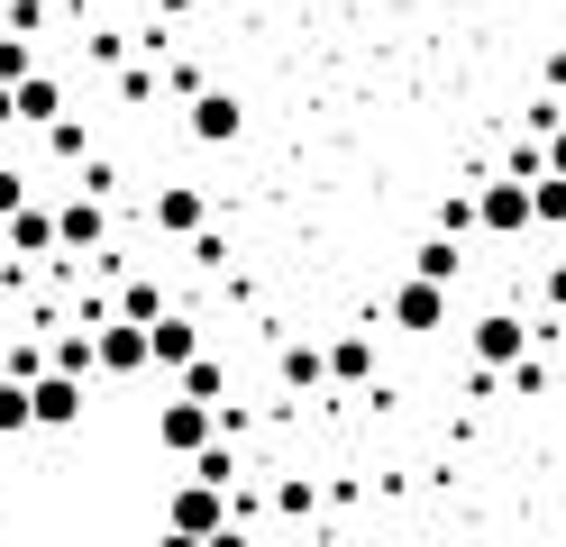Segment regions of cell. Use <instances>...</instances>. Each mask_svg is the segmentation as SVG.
Wrapping results in <instances>:
<instances>
[{
    "label": "cell",
    "instance_id": "obj_1",
    "mask_svg": "<svg viewBox=\"0 0 566 547\" xmlns=\"http://www.w3.org/2000/svg\"><path fill=\"white\" fill-rule=\"evenodd\" d=\"M210 438H220V411H210V401H184V392H174L165 411H156V448H165V456H192V448H210Z\"/></svg>",
    "mask_w": 566,
    "mask_h": 547
},
{
    "label": "cell",
    "instance_id": "obj_2",
    "mask_svg": "<svg viewBox=\"0 0 566 547\" xmlns=\"http://www.w3.org/2000/svg\"><path fill=\"white\" fill-rule=\"evenodd\" d=\"M92 375H147V319H101L92 328Z\"/></svg>",
    "mask_w": 566,
    "mask_h": 547
},
{
    "label": "cell",
    "instance_id": "obj_3",
    "mask_svg": "<svg viewBox=\"0 0 566 547\" xmlns=\"http://www.w3.org/2000/svg\"><path fill=\"white\" fill-rule=\"evenodd\" d=\"M28 420H38V429H74L83 420V375H55V365L28 375Z\"/></svg>",
    "mask_w": 566,
    "mask_h": 547
},
{
    "label": "cell",
    "instance_id": "obj_4",
    "mask_svg": "<svg viewBox=\"0 0 566 547\" xmlns=\"http://www.w3.org/2000/svg\"><path fill=\"white\" fill-rule=\"evenodd\" d=\"M220 520H229V493H220V484H192V474H184V484H174V502H165V529L210 538Z\"/></svg>",
    "mask_w": 566,
    "mask_h": 547
},
{
    "label": "cell",
    "instance_id": "obj_5",
    "mask_svg": "<svg viewBox=\"0 0 566 547\" xmlns=\"http://www.w3.org/2000/svg\"><path fill=\"white\" fill-rule=\"evenodd\" d=\"M475 229H493V238H521V229H530V182L493 173L484 192H475Z\"/></svg>",
    "mask_w": 566,
    "mask_h": 547
},
{
    "label": "cell",
    "instance_id": "obj_6",
    "mask_svg": "<svg viewBox=\"0 0 566 547\" xmlns=\"http://www.w3.org/2000/svg\"><path fill=\"white\" fill-rule=\"evenodd\" d=\"M512 356H530V328H521L512 311H484V319H475V365H484V375H503Z\"/></svg>",
    "mask_w": 566,
    "mask_h": 547
},
{
    "label": "cell",
    "instance_id": "obj_7",
    "mask_svg": "<svg viewBox=\"0 0 566 547\" xmlns=\"http://www.w3.org/2000/svg\"><path fill=\"white\" fill-rule=\"evenodd\" d=\"M394 328H411V338H430V328H448V283H402L394 292Z\"/></svg>",
    "mask_w": 566,
    "mask_h": 547
},
{
    "label": "cell",
    "instance_id": "obj_8",
    "mask_svg": "<svg viewBox=\"0 0 566 547\" xmlns=\"http://www.w3.org/2000/svg\"><path fill=\"white\" fill-rule=\"evenodd\" d=\"M46 119H64V83H55V73L10 83V128H46Z\"/></svg>",
    "mask_w": 566,
    "mask_h": 547
},
{
    "label": "cell",
    "instance_id": "obj_9",
    "mask_svg": "<svg viewBox=\"0 0 566 547\" xmlns=\"http://www.w3.org/2000/svg\"><path fill=\"white\" fill-rule=\"evenodd\" d=\"M184 128H192V146H229V137L247 128V109H238L229 92H192V119H184Z\"/></svg>",
    "mask_w": 566,
    "mask_h": 547
},
{
    "label": "cell",
    "instance_id": "obj_10",
    "mask_svg": "<svg viewBox=\"0 0 566 547\" xmlns=\"http://www.w3.org/2000/svg\"><path fill=\"white\" fill-rule=\"evenodd\" d=\"M184 356H201V328L184 311H156L147 319V365H184Z\"/></svg>",
    "mask_w": 566,
    "mask_h": 547
},
{
    "label": "cell",
    "instance_id": "obj_11",
    "mask_svg": "<svg viewBox=\"0 0 566 547\" xmlns=\"http://www.w3.org/2000/svg\"><path fill=\"white\" fill-rule=\"evenodd\" d=\"M321 365H329V383H375V338H366V328H347L338 347H321Z\"/></svg>",
    "mask_w": 566,
    "mask_h": 547
},
{
    "label": "cell",
    "instance_id": "obj_12",
    "mask_svg": "<svg viewBox=\"0 0 566 547\" xmlns=\"http://www.w3.org/2000/svg\"><path fill=\"white\" fill-rule=\"evenodd\" d=\"M0 238H10L19 255H46V246H55V210H38V201H19L10 219H0Z\"/></svg>",
    "mask_w": 566,
    "mask_h": 547
},
{
    "label": "cell",
    "instance_id": "obj_13",
    "mask_svg": "<svg viewBox=\"0 0 566 547\" xmlns=\"http://www.w3.org/2000/svg\"><path fill=\"white\" fill-rule=\"evenodd\" d=\"M156 229L165 238H192L201 229V192H192V182H165V192H156Z\"/></svg>",
    "mask_w": 566,
    "mask_h": 547
},
{
    "label": "cell",
    "instance_id": "obj_14",
    "mask_svg": "<svg viewBox=\"0 0 566 547\" xmlns=\"http://www.w3.org/2000/svg\"><path fill=\"white\" fill-rule=\"evenodd\" d=\"M530 229H566V173H530Z\"/></svg>",
    "mask_w": 566,
    "mask_h": 547
},
{
    "label": "cell",
    "instance_id": "obj_15",
    "mask_svg": "<svg viewBox=\"0 0 566 547\" xmlns=\"http://www.w3.org/2000/svg\"><path fill=\"white\" fill-rule=\"evenodd\" d=\"M174 375H184V401H210V411H220V392H229V365H210V356H184Z\"/></svg>",
    "mask_w": 566,
    "mask_h": 547
},
{
    "label": "cell",
    "instance_id": "obj_16",
    "mask_svg": "<svg viewBox=\"0 0 566 547\" xmlns=\"http://www.w3.org/2000/svg\"><path fill=\"white\" fill-rule=\"evenodd\" d=\"M101 229H111L101 201H64V210H55V238H64V246H101Z\"/></svg>",
    "mask_w": 566,
    "mask_h": 547
},
{
    "label": "cell",
    "instance_id": "obj_17",
    "mask_svg": "<svg viewBox=\"0 0 566 547\" xmlns=\"http://www.w3.org/2000/svg\"><path fill=\"white\" fill-rule=\"evenodd\" d=\"M411 274L420 283H457V274H467V255H457V238H430V246L411 255Z\"/></svg>",
    "mask_w": 566,
    "mask_h": 547
},
{
    "label": "cell",
    "instance_id": "obj_18",
    "mask_svg": "<svg viewBox=\"0 0 566 547\" xmlns=\"http://www.w3.org/2000/svg\"><path fill=\"white\" fill-rule=\"evenodd\" d=\"M184 465H192V484H220V493L238 484V448H220V438H210V448H192Z\"/></svg>",
    "mask_w": 566,
    "mask_h": 547
},
{
    "label": "cell",
    "instance_id": "obj_19",
    "mask_svg": "<svg viewBox=\"0 0 566 547\" xmlns=\"http://www.w3.org/2000/svg\"><path fill=\"white\" fill-rule=\"evenodd\" d=\"M283 383H293V392H311V383H329V365H321V347H283Z\"/></svg>",
    "mask_w": 566,
    "mask_h": 547
},
{
    "label": "cell",
    "instance_id": "obj_20",
    "mask_svg": "<svg viewBox=\"0 0 566 547\" xmlns=\"http://www.w3.org/2000/svg\"><path fill=\"white\" fill-rule=\"evenodd\" d=\"M46 365H55V375H92V328H64Z\"/></svg>",
    "mask_w": 566,
    "mask_h": 547
},
{
    "label": "cell",
    "instance_id": "obj_21",
    "mask_svg": "<svg viewBox=\"0 0 566 547\" xmlns=\"http://www.w3.org/2000/svg\"><path fill=\"white\" fill-rule=\"evenodd\" d=\"M19 429H38V420H28V383L0 375V438H19Z\"/></svg>",
    "mask_w": 566,
    "mask_h": 547
},
{
    "label": "cell",
    "instance_id": "obj_22",
    "mask_svg": "<svg viewBox=\"0 0 566 547\" xmlns=\"http://www.w3.org/2000/svg\"><path fill=\"white\" fill-rule=\"evenodd\" d=\"M28 73H38V55H28V36H10V28H0V83H28Z\"/></svg>",
    "mask_w": 566,
    "mask_h": 547
},
{
    "label": "cell",
    "instance_id": "obj_23",
    "mask_svg": "<svg viewBox=\"0 0 566 547\" xmlns=\"http://www.w3.org/2000/svg\"><path fill=\"white\" fill-rule=\"evenodd\" d=\"M156 311H165V292H156V283H147V274H137V283H128V292H119V319H156Z\"/></svg>",
    "mask_w": 566,
    "mask_h": 547
},
{
    "label": "cell",
    "instance_id": "obj_24",
    "mask_svg": "<svg viewBox=\"0 0 566 547\" xmlns=\"http://www.w3.org/2000/svg\"><path fill=\"white\" fill-rule=\"evenodd\" d=\"M475 229V192H448L439 201V238H467Z\"/></svg>",
    "mask_w": 566,
    "mask_h": 547
},
{
    "label": "cell",
    "instance_id": "obj_25",
    "mask_svg": "<svg viewBox=\"0 0 566 547\" xmlns=\"http://www.w3.org/2000/svg\"><path fill=\"white\" fill-rule=\"evenodd\" d=\"M46 10H38V0H10V19H0V28H10V36H28V28H38Z\"/></svg>",
    "mask_w": 566,
    "mask_h": 547
},
{
    "label": "cell",
    "instance_id": "obj_26",
    "mask_svg": "<svg viewBox=\"0 0 566 547\" xmlns=\"http://www.w3.org/2000/svg\"><path fill=\"white\" fill-rule=\"evenodd\" d=\"M539 165H548V173H566V128H548V137H539Z\"/></svg>",
    "mask_w": 566,
    "mask_h": 547
},
{
    "label": "cell",
    "instance_id": "obj_27",
    "mask_svg": "<svg viewBox=\"0 0 566 547\" xmlns=\"http://www.w3.org/2000/svg\"><path fill=\"white\" fill-rule=\"evenodd\" d=\"M19 201H28V182H19V173H0V219H10Z\"/></svg>",
    "mask_w": 566,
    "mask_h": 547
},
{
    "label": "cell",
    "instance_id": "obj_28",
    "mask_svg": "<svg viewBox=\"0 0 566 547\" xmlns=\"http://www.w3.org/2000/svg\"><path fill=\"white\" fill-rule=\"evenodd\" d=\"M548 311H566V255L548 265Z\"/></svg>",
    "mask_w": 566,
    "mask_h": 547
},
{
    "label": "cell",
    "instance_id": "obj_29",
    "mask_svg": "<svg viewBox=\"0 0 566 547\" xmlns=\"http://www.w3.org/2000/svg\"><path fill=\"white\" fill-rule=\"evenodd\" d=\"M201 547H247V529H238V520H220V529H210Z\"/></svg>",
    "mask_w": 566,
    "mask_h": 547
},
{
    "label": "cell",
    "instance_id": "obj_30",
    "mask_svg": "<svg viewBox=\"0 0 566 547\" xmlns=\"http://www.w3.org/2000/svg\"><path fill=\"white\" fill-rule=\"evenodd\" d=\"M156 547H201V538H184V529H165V538H156Z\"/></svg>",
    "mask_w": 566,
    "mask_h": 547
},
{
    "label": "cell",
    "instance_id": "obj_31",
    "mask_svg": "<svg viewBox=\"0 0 566 547\" xmlns=\"http://www.w3.org/2000/svg\"><path fill=\"white\" fill-rule=\"evenodd\" d=\"M0 137H10V83H0Z\"/></svg>",
    "mask_w": 566,
    "mask_h": 547
},
{
    "label": "cell",
    "instance_id": "obj_32",
    "mask_svg": "<svg viewBox=\"0 0 566 547\" xmlns=\"http://www.w3.org/2000/svg\"><path fill=\"white\" fill-rule=\"evenodd\" d=\"M156 10H192V0H156Z\"/></svg>",
    "mask_w": 566,
    "mask_h": 547
},
{
    "label": "cell",
    "instance_id": "obj_33",
    "mask_svg": "<svg viewBox=\"0 0 566 547\" xmlns=\"http://www.w3.org/2000/svg\"><path fill=\"white\" fill-rule=\"evenodd\" d=\"M557 338H566V311H557Z\"/></svg>",
    "mask_w": 566,
    "mask_h": 547
}]
</instances>
